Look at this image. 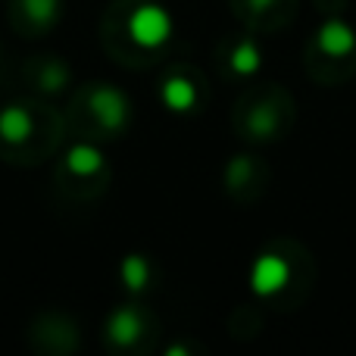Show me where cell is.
Wrapping results in <instances>:
<instances>
[{
    "mask_svg": "<svg viewBox=\"0 0 356 356\" xmlns=\"http://www.w3.org/2000/svg\"><path fill=\"white\" fill-rule=\"evenodd\" d=\"M125 31H129V38L141 50H156L172 38L175 19H172V13L160 3H138L135 10H131L129 22H125Z\"/></svg>",
    "mask_w": 356,
    "mask_h": 356,
    "instance_id": "obj_1",
    "label": "cell"
},
{
    "mask_svg": "<svg viewBox=\"0 0 356 356\" xmlns=\"http://www.w3.org/2000/svg\"><path fill=\"white\" fill-rule=\"evenodd\" d=\"M88 106H91L94 119L100 122V129L106 131H122L125 122H129V100L116 88H94Z\"/></svg>",
    "mask_w": 356,
    "mask_h": 356,
    "instance_id": "obj_2",
    "label": "cell"
},
{
    "mask_svg": "<svg viewBox=\"0 0 356 356\" xmlns=\"http://www.w3.org/2000/svg\"><path fill=\"white\" fill-rule=\"evenodd\" d=\"M288 282H291V269L284 263V257H275V253H263L250 269V288L259 297L278 294Z\"/></svg>",
    "mask_w": 356,
    "mask_h": 356,
    "instance_id": "obj_3",
    "label": "cell"
},
{
    "mask_svg": "<svg viewBox=\"0 0 356 356\" xmlns=\"http://www.w3.org/2000/svg\"><path fill=\"white\" fill-rule=\"evenodd\" d=\"M319 47L325 50L328 56H350L356 50V31L341 19H328L319 31Z\"/></svg>",
    "mask_w": 356,
    "mask_h": 356,
    "instance_id": "obj_4",
    "label": "cell"
},
{
    "mask_svg": "<svg viewBox=\"0 0 356 356\" xmlns=\"http://www.w3.org/2000/svg\"><path fill=\"white\" fill-rule=\"evenodd\" d=\"M141 332H144V322H141V313H138L135 307H125V309H119V313H113L110 325H106L110 341L119 347L135 344V341L141 338Z\"/></svg>",
    "mask_w": 356,
    "mask_h": 356,
    "instance_id": "obj_5",
    "label": "cell"
},
{
    "mask_svg": "<svg viewBox=\"0 0 356 356\" xmlns=\"http://www.w3.org/2000/svg\"><path fill=\"white\" fill-rule=\"evenodd\" d=\"M0 138L6 144H22L31 138V113L25 106L13 104L0 110Z\"/></svg>",
    "mask_w": 356,
    "mask_h": 356,
    "instance_id": "obj_6",
    "label": "cell"
},
{
    "mask_svg": "<svg viewBox=\"0 0 356 356\" xmlns=\"http://www.w3.org/2000/svg\"><path fill=\"white\" fill-rule=\"evenodd\" d=\"M163 104L172 113H191L197 106V88L194 81L181 79V75H172V79L163 81Z\"/></svg>",
    "mask_w": 356,
    "mask_h": 356,
    "instance_id": "obj_7",
    "label": "cell"
},
{
    "mask_svg": "<svg viewBox=\"0 0 356 356\" xmlns=\"http://www.w3.org/2000/svg\"><path fill=\"white\" fill-rule=\"evenodd\" d=\"M66 166L75 175H94L104 169V156H100V150L94 144H75L66 156Z\"/></svg>",
    "mask_w": 356,
    "mask_h": 356,
    "instance_id": "obj_8",
    "label": "cell"
},
{
    "mask_svg": "<svg viewBox=\"0 0 356 356\" xmlns=\"http://www.w3.org/2000/svg\"><path fill=\"white\" fill-rule=\"evenodd\" d=\"M19 6H22V13L38 31L50 29L56 22V16H60V0H19Z\"/></svg>",
    "mask_w": 356,
    "mask_h": 356,
    "instance_id": "obj_9",
    "label": "cell"
},
{
    "mask_svg": "<svg viewBox=\"0 0 356 356\" xmlns=\"http://www.w3.org/2000/svg\"><path fill=\"white\" fill-rule=\"evenodd\" d=\"M228 63H232V69L238 75H253L259 69V47H257V41H241L238 47L232 50Z\"/></svg>",
    "mask_w": 356,
    "mask_h": 356,
    "instance_id": "obj_10",
    "label": "cell"
},
{
    "mask_svg": "<svg viewBox=\"0 0 356 356\" xmlns=\"http://www.w3.org/2000/svg\"><path fill=\"white\" fill-rule=\"evenodd\" d=\"M122 278H125V288L129 291H141L150 278V263L144 257H129L122 263Z\"/></svg>",
    "mask_w": 356,
    "mask_h": 356,
    "instance_id": "obj_11",
    "label": "cell"
},
{
    "mask_svg": "<svg viewBox=\"0 0 356 356\" xmlns=\"http://www.w3.org/2000/svg\"><path fill=\"white\" fill-rule=\"evenodd\" d=\"M66 66H60V63H47L44 66V72L38 75V88H44V91H60L63 85H66Z\"/></svg>",
    "mask_w": 356,
    "mask_h": 356,
    "instance_id": "obj_12",
    "label": "cell"
}]
</instances>
